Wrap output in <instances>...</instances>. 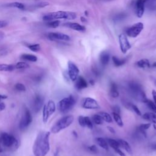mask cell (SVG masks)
Segmentation results:
<instances>
[{
    "instance_id": "6da1fadb",
    "label": "cell",
    "mask_w": 156,
    "mask_h": 156,
    "mask_svg": "<svg viewBox=\"0 0 156 156\" xmlns=\"http://www.w3.org/2000/svg\"><path fill=\"white\" fill-rule=\"evenodd\" d=\"M50 132L42 131L38 133L33 145V153L35 156H46L50 150Z\"/></svg>"
},
{
    "instance_id": "7a4b0ae2",
    "label": "cell",
    "mask_w": 156,
    "mask_h": 156,
    "mask_svg": "<svg viewBox=\"0 0 156 156\" xmlns=\"http://www.w3.org/2000/svg\"><path fill=\"white\" fill-rule=\"evenodd\" d=\"M128 90L131 96L137 101L146 103L148 99L142 86L136 82H131L128 84Z\"/></svg>"
},
{
    "instance_id": "3957f363",
    "label": "cell",
    "mask_w": 156,
    "mask_h": 156,
    "mask_svg": "<svg viewBox=\"0 0 156 156\" xmlns=\"http://www.w3.org/2000/svg\"><path fill=\"white\" fill-rule=\"evenodd\" d=\"M77 17L76 14L73 12H65V11H57L54 12H51L46 14L43 17V20L46 22L54 20L65 19L68 20H73L76 19Z\"/></svg>"
},
{
    "instance_id": "277c9868",
    "label": "cell",
    "mask_w": 156,
    "mask_h": 156,
    "mask_svg": "<svg viewBox=\"0 0 156 156\" xmlns=\"http://www.w3.org/2000/svg\"><path fill=\"white\" fill-rule=\"evenodd\" d=\"M74 121V117L73 115H67L59 119L51 129V132L53 134H57L61 131L69 127Z\"/></svg>"
},
{
    "instance_id": "5b68a950",
    "label": "cell",
    "mask_w": 156,
    "mask_h": 156,
    "mask_svg": "<svg viewBox=\"0 0 156 156\" xmlns=\"http://www.w3.org/2000/svg\"><path fill=\"white\" fill-rule=\"evenodd\" d=\"M76 99L74 96L70 95L61 99L57 104L58 110L62 113H67L75 106Z\"/></svg>"
},
{
    "instance_id": "8992f818",
    "label": "cell",
    "mask_w": 156,
    "mask_h": 156,
    "mask_svg": "<svg viewBox=\"0 0 156 156\" xmlns=\"http://www.w3.org/2000/svg\"><path fill=\"white\" fill-rule=\"evenodd\" d=\"M33 121V117L31 115V113L29 109L25 106L23 109V112L22 114V117L21 118L20 123H19V128L20 130L23 131L27 129L30 124Z\"/></svg>"
},
{
    "instance_id": "52a82bcc",
    "label": "cell",
    "mask_w": 156,
    "mask_h": 156,
    "mask_svg": "<svg viewBox=\"0 0 156 156\" xmlns=\"http://www.w3.org/2000/svg\"><path fill=\"white\" fill-rule=\"evenodd\" d=\"M56 104L53 101L49 100L47 104L44 105L43 108V121L46 123L49 117L56 111Z\"/></svg>"
},
{
    "instance_id": "ba28073f",
    "label": "cell",
    "mask_w": 156,
    "mask_h": 156,
    "mask_svg": "<svg viewBox=\"0 0 156 156\" xmlns=\"http://www.w3.org/2000/svg\"><path fill=\"white\" fill-rule=\"evenodd\" d=\"M0 140L4 146L7 148H12L18 144V141L15 137L11 134L6 132L2 133L0 137Z\"/></svg>"
},
{
    "instance_id": "9c48e42d",
    "label": "cell",
    "mask_w": 156,
    "mask_h": 156,
    "mask_svg": "<svg viewBox=\"0 0 156 156\" xmlns=\"http://www.w3.org/2000/svg\"><path fill=\"white\" fill-rule=\"evenodd\" d=\"M81 106L84 109L89 110H97L100 109V106L97 101L90 97L86 98L83 99L81 103Z\"/></svg>"
},
{
    "instance_id": "30bf717a",
    "label": "cell",
    "mask_w": 156,
    "mask_h": 156,
    "mask_svg": "<svg viewBox=\"0 0 156 156\" xmlns=\"http://www.w3.org/2000/svg\"><path fill=\"white\" fill-rule=\"evenodd\" d=\"M143 28L144 26L142 23H137L133 25L131 27L126 30V34L130 37H137L141 33L142 30L143 29Z\"/></svg>"
},
{
    "instance_id": "8fae6325",
    "label": "cell",
    "mask_w": 156,
    "mask_h": 156,
    "mask_svg": "<svg viewBox=\"0 0 156 156\" xmlns=\"http://www.w3.org/2000/svg\"><path fill=\"white\" fill-rule=\"evenodd\" d=\"M79 70L78 67L72 62H68V76L70 79L75 82L79 76Z\"/></svg>"
},
{
    "instance_id": "7c38bea8",
    "label": "cell",
    "mask_w": 156,
    "mask_h": 156,
    "mask_svg": "<svg viewBox=\"0 0 156 156\" xmlns=\"http://www.w3.org/2000/svg\"><path fill=\"white\" fill-rule=\"evenodd\" d=\"M119 42L121 51L123 54H126L128 51L131 48V45L125 34H121L119 36Z\"/></svg>"
},
{
    "instance_id": "4fadbf2b",
    "label": "cell",
    "mask_w": 156,
    "mask_h": 156,
    "mask_svg": "<svg viewBox=\"0 0 156 156\" xmlns=\"http://www.w3.org/2000/svg\"><path fill=\"white\" fill-rule=\"evenodd\" d=\"M44 101V98L40 95L37 94L35 95L33 102V109L35 113L38 112L43 107Z\"/></svg>"
},
{
    "instance_id": "5bb4252c",
    "label": "cell",
    "mask_w": 156,
    "mask_h": 156,
    "mask_svg": "<svg viewBox=\"0 0 156 156\" xmlns=\"http://www.w3.org/2000/svg\"><path fill=\"white\" fill-rule=\"evenodd\" d=\"M48 37L50 40H62L68 41L70 40V37L65 34L59 33H50L48 35Z\"/></svg>"
},
{
    "instance_id": "9a60e30c",
    "label": "cell",
    "mask_w": 156,
    "mask_h": 156,
    "mask_svg": "<svg viewBox=\"0 0 156 156\" xmlns=\"http://www.w3.org/2000/svg\"><path fill=\"white\" fill-rule=\"evenodd\" d=\"M148 0H137L136 2V14L139 18L143 17L144 12V3Z\"/></svg>"
},
{
    "instance_id": "2e32d148",
    "label": "cell",
    "mask_w": 156,
    "mask_h": 156,
    "mask_svg": "<svg viewBox=\"0 0 156 156\" xmlns=\"http://www.w3.org/2000/svg\"><path fill=\"white\" fill-rule=\"evenodd\" d=\"M75 82V88L78 90H81L88 87L87 82L82 76H79Z\"/></svg>"
},
{
    "instance_id": "e0dca14e",
    "label": "cell",
    "mask_w": 156,
    "mask_h": 156,
    "mask_svg": "<svg viewBox=\"0 0 156 156\" xmlns=\"http://www.w3.org/2000/svg\"><path fill=\"white\" fill-rule=\"evenodd\" d=\"M110 96L112 98H118L120 95L119 92L118 91V87L117 85L115 82H111L110 86Z\"/></svg>"
},
{
    "instance_id": "ac0fdd59",
    "label": "cell",
    "mask_w": 156,
    "mask_h": 156,
    "mask_svg": "<svg viewBox=\"0 0 156 156\" xmlns=\"http://www.w3.org/2000/svg\"><path fill=\"white\" fill-rule=\"evenodd\" d=\"M64 25L75 30H77V31L86 30V28L84 26L81 25L80 24L77 23H65Z\"/></svg>"
},
{
    "instance_id": "d6986e66",
    "label": "cell",
    "mask_w": 156,
    "mask_h": 156,
    "mask_svg": "<svg viewBox=\"0 0 156 156\" xmlns=\"http://www.w3.org/2000/svg\"><path fill=\"white\" fill-rule=\"evenodd\" d=\"M142 118L151 123L156 124V114L154 112H147L142 115Z\"/></svg>"
},
{
    "instance_id": "ffe728a7",
    "label": "cell",
    "mask_w": 156,
    "mask_h": 156,
    "mask_svg": "<svg viewBox=\"0 0 156 156\" xmlns=\"http://www.w3.org/2000/svg\"><path fill=\"white\" fill-rule=\"evenodd\" d=\"M118 141L119 143L120 147H121L122 148H123L128 153H129L130 154H131L132 153V148L130 146V144H129V143L127 141L123 140V139H119V140H118Z\"/></svg>"
},
{
    "instance_id": "44dd1931",
    "label": "cell",
    "mask_w": 156,
    "mask_h": 156,
    "mask_svg": "<svg viewBox=\"0 0 156 156\" xmlns=\"http://www.w3.org/2000/svg\"><path fill=\"white\" fill-rule=\"evenodd\" d=\"M96 142L99 146L102 149L106 151L109 150V144L107 143V140L102 137H98L96 139Z\"/></svg>"
},
{
    "instance_id": "7402d4cb",
    "label": "cell",
    "mask_w": 156,
    "mask_h": 156,
    "mask_svg": "<svg viewBox=\"0 0 156 156\" xmlns=\"http://www.w3.org/2000/svg\"><path fill=\"white\" fill-rule=\"evenodd\" d=\"M151 126V123H145V124H141L139 126L138 130L139 132L142 134L144 137H147V132L146 131L147 129H148Z\"/></svg>"
},
{
    "instance_id": "603a6c76",
    "label": "cell",
    "mask_w": 156,
    "mask_h": 156,
    "mask_svg": "<svg viewBox=\"0 0 156 156\" xmlns=\"http://www.w3.org/2000/svg\"><path fill=\"white\" fill-rule=\"evenodd\" d=\"M124 106H126V107L128 109L132 110L133 112H134L136 113L137 115L139 116H141V113L140 112V110H139V109L137 107V106H136V105H134V104L131 103V102H126L124 104Z\"/></svg>"
},
{
    "instance_id": "cb8c5ba5",
    "label": "cell",
    "mask_w": 156,
    "mask_h": 156,
    "mask_svg": "<svg viewBox=\"0 0 156 156\" xmlns=\"http://www.w3.org/2000/svg\"><path fill=\"white\" fill-rule=\"evenodd\" d=\"M110 61V54L106 52L102 53L100 55V62L103 65H106Z\"/></svg>"
},
{
    "instance_id": "d4e9b609",
    "label": "cell",
    "mask_w": 156,
    "mask_h": 156,
    "mask_svg": "<svg viewBox=\"0 0 156 156\" xmlns=\"http://www.w3.org/2000/svg\"><path fill=\"white\" fill-rule=\"evenodd\" d=\"M136 64L139 67L141 68H147L150 67L149 61L147 59H143L139 60Z\"/></svg>"
},
{
    "instance_id": "484cf974",
    "label": "cell",
    "mask_w": 156,
    "mask_h": 156,
    "mask_svg": "<svg viewBox=\"0 0 156 156\" xmlns=\"http://www.w3.org/2000/svg\"><path fill=\"white\" fill-rule=\"evenodd\" d=\"M98 114L101 116L102 119L104 121H106L108 123H111L113 121L112 117L109 115V114L106 112H100Z\"/></svg>"
},
{
    "instance_id": "4316f807",
    "label": "cell",
    "mask_w": 156,
    "mask_h": 156,
    "mask_svg": "<svg viewBox=\"0 0 156 156\" xmlns=\"http://www.w3.org/2000/svg\"><path fill=\"white\" fill-rule=\"evenodd\" d=\"M20 57L23 60L32 62H36L37 60V56H36L35 55L29 54H23L22 56H21Z\"/></svg>"
},
{
    "instance_id": "83f0119b",
    "label": "cell",
    "mask_w": 156,
    "mask_h": 156,
    "mask_svg": "<svg viewBox=\"0 0 156 156\" xmlns=\"http://www.w3.org/2000/svg\"><path fill=\"white\" fill-rule=\"evenodd\" d=\"M15 69V65L9 64H0V71H12Z\"/></svg>"
},
{
    "instance_id": "f1b7e54d",
    "label": "cell",
    "mask_w": 156,
    "mask_h": 156,
    "mask_svg": "<svg viewBox=\"0 0 156 156\" xmlns=\"http://www.w3.org/2000/svg\"><path fill=\"white\" fill-rule=\"evenodd\" d=\"M112 116L113 118V120H115L116 123L118 124V126L120 127H123V122L122 120V118L120 116V114L112 112Z\"/></svg>"
},
{
    "instance_id": "f546056e",
    "label": "cell",
    "mask_w": 156,
    "mask_h": 156,
    "mask_svg": "<svg viewBox=\"0 0 156 156\" xmlns=\"http://www.w3.org/2000/svg\"><path fill=\"white\" fill-rule=\"evenodd\" d=\"M107 141L109 146H110L113 150L120 147L118 140H114L112 139H107Z\"/></svg>"
},
{
    "instance_id": "4dcf8cb0",
    "label": "cell",
    "mask_w": 156,
    "mask_h": 156,
    "mask_svg": "<svg viewBox=\"0 0 156 156\" xmlns=\"http://www.w3.org/2000/svg\"><path fill=\"white\" fill-rule=\"evenodd\" d=\"M112 60L114 65L115 67H120L123 65L124 64L126 63V59H120L116 56H113L112 57Z\"/></svg>"
},
{
    "instance_id": "1f68e13d",
    "label": "cell",
    "mask_w": 156,
    "mask_h": 156,
    "mask_svg": "<svg viewBox=\"0 0 156 156\" xmlns=\"http://www.w3.org/2000/svg\"><path fill=\"white\" fill-rule=\"evenodd\" d=\"M92 120L97 125H101V124H103V120L101 117V116L99 114H95L92 117Z\"/></svg>"
},
{
    "instance_id": "d6a6232c",
    "label": "cell",
    "mask_w": 156,
    "mask_h": 156,
    "mask_svg": "<svg viewBox=\"0 0 156 156\" xmlns=\"http://www.w3.org/2000/svg\"><path fill=\"white\" fill-rule=\"evenodd\" d=\"M8 6L9 7H16L20 10H25V6L24 4L19 2H14L10 3L8 4Z\"/></svg>"
},
{
    "instance_id": "836d02e7",
    "label": "cell",
    "mask_w": 156,
    "mask_h": 156,
    "mask_svg": "<svg viewBox=\"0 0 156 156\" xmlns=\"http://www.w3.org/2000/svg\"><path fill=\"white\" fill-rule=\"evenodd\" d=\"M15 69L18 70H22V69H26L29 67V65L25 62H20L15 65Z\"/></svg>"
},
{
    "instance_id": "e575fe53",
    "label": "cell",
    "mask_w": 156,
    "mask_h": 156,
    "mask_svg": "<svg viewBox=\"0 0 156 156\" xmlns=\"http://www.w3.org/2000/svg\"><path fill=\"white\" fill-rule=\"evenodd\" d=\"M146 104L147 106L148 107V108L151 110L154 113L156 114V105L155 104V103L152 101L150 99H148L147 101L146 102Z\"/></svg>"
},
{
    "instance_id": "d590c367",
    "label": "cell",
    "mask_w": 156,
    "mask_h": 156,
    "mask_svg": "<svg viewBox=\"0 0 156 156\" xmlns=\"http://www.w3.org/2000/svg\"><path fill=\"white\" fill-rule=\"evenodd\" d=\"M60 25V21L59 20H52L50 22H48L46 23V26L52 28H57Z\"/></svg>"
},
{
    "instance_id": "8d00e7d4",
    "label": "cell",
    "mask_w": 156,
    "mask_h": 156,
    "mask_svg": "<svg viewBox=\"0 0 156 156\" xmlns=\"http://www.w3.org/2000/svg\"><path fill=\"white\" fill-rule=\"evenodd\" d=\"M28 48L33 52H35V53H37V52L39 51L40 50V45L38 44H32V45H28Z\"/></svg>"
},
{
    "instance_id": "74e56055",
    "label": "cell",
    "mask_w": 156,
    "mask_h": 156,
    "mask_svg": "<svg viewBox=\"0 0 156 156\" xmlns=\"http://www.w3.org/2000/svg\"><path fill=\"white\" fill-rule=\"evenodd\" d=\"M15 89L18 91H25L26 90L25 86L22 84V83H17V84H16L15 85Z\"/></svg>"
},
{
    "instance_id": "f35d334b",
    "label": "cell",
    "mask_w": 156,
    "mask_h": 156,
    "mask_svg": "<svg viewBox=\"0 0 156 156\" xmlns=\"http://www.w3.org/2000/svg\"><path fill=\"white\" fill-rule=\"evenodd\" d=\"M84 119L86 126L89 128L90 129H92L93 128V124L91 119L89 117H84Z\"/></svg>"
},
{
    "instance_id": "ab89813d",
    "label": "cell",
    "mask_w": 156,
    "mask_h": 156,
    "mask_svg": "<svg viewBox=\"0 0 156 156\" xmlns=\"http://www.w3.org/2000/svg\"><path fill=\"white\" fill-rule=\"evenodd\" d=\"M78 122L79 125L83 128L86 127V124H85V119L84 116H79L78 118Z\"/></svg>"
},
{
    "instance_id": "60d3db41",
    "label": "cell",
    "mask_w": 156,
    "mask_h": 156,
    "mask_svg": "<svg viewBox=\"0 0 156 156\" xmlns=\"http://www.w3.org/2000/svg\"><path fill=\"white\" fill-rule=\"evenodd\" d=\"M88 149L90 152H91L93 153L97 154V153L98 152V148L97 147V146H96L95 144H93V145H91V146L89 147H88Z\"/></svg>"
},
{
    "instance_id": "b9f144b4",
    "label": "cell",
    "mask_w": 156,
    "mask_h": 156,
    "mask_svg": "<svg viewBox=\"0 0 156 156\" xmlns=\"http://www.w3.org/2000/svg\"><path fill=\"white\" fill-rule=\"evenodd\" d=\"M49 5V3L48 2H41V3H39L38 4H37L36 5V6L38 8H43V7H47Z\"/></svg>"
},
{
    "instance_id": "7bdbcfd3",
    "label": "cell",
    "mask_w": 156,
    "mask_h": 156,
    "mask_svg": "<svg viewBox=\"0 0 156 156\" xmlns=\"http://www.w3.org/2000/svg\"><path fill=\"white\" fill-rule=\"evenodd\" d=\"M113 112H115L118 114H120V108L118 106H113L112 108Z\"/></svg>"
},
{
    "instance_id": "ee69618b",
    "label": "cell",
    "mask_w": 156,
    "mask_h": 156,
    "mask_svg": "<svg viewBox=\"0 0 156 156\" xmlns=\"http://www.w3.org/2000/svg\"><path fill=\"white\" fill-rule=\"evenodd\" d=\"M114 151H115L118 155H120V156H126L125 154H124L120 149V148H117V149H114Z\"/></svg>"
},
{
    "instance_id": "f6af8a7d",
    "label": "cell",
    "mask_w": 156,
    "mask_h": 156,
    "mask_svg": "<svg viewBox=\"0 0 156 156\" xmlns=\"http://www.w3.org/2000/svg\"><path fill=\"white\" fill-rule=\"evenodd\" d=\"M7 25V23L6 21H0V29L6 27Z\"/></svg>"
},
{
    "instance_id": "bcb514c9",
    "label": "cell",
    "mask_w": 156,
    "mask_h": 156,
    "mask_svg": "<svg viewBox=\"0 0 156 156\" xmlns=\"http://www.w3.org/2000/svg\"><path fill=\"white\" fill-rule=\"evenodd\" d=\"M152 98L154 99V102L156 105V91L155 90H153L152 91Z\"/></svg>"
},
{
    "instance_id": "7dc6e473",
    "label": "cell",
    "mask_w": 156,
    "mask_h": 156,
    "mask_svg": "<svg viewBox=\"0 0 156 156\" xmlns=\"http://www.w3.org/2000/svg\"><path fill=\"white\" fill-rule=\"evenodd\" d=\"M6 105L4 102H0V111H3L5 109Z\"/></svg>"
},
{
    "instance_id": "c3c4849f",
    "label": "cell",
    "mask_w": 156,
    "mask_h": 156,
    "mask_svg": "<svg viewBox=\"0 0 156 156\" xmlns=\"http://www.w3.org/2000/svg\"><path fill=\"white\" fill-rule=\"evenodd\" d=\"M107 129L109 130V131L110 133H112V134H115V129H114L112 127L109 126L107 127Z\"/></svg>"
},
{
    "instance_id": "681fc988",
    "label": "cell",
    "mask_w": 156,
    "mask_h": 156,
    "mask_svg": "<svg viewBox=\"0 0 156 156\" xmlns=\"http://www.w3.org/2000/svg\"><path fill=\"white\" fill-rule=\"evenodd\" d=\"M151 148L154 150V151H156V143H152L151 145Z\"/></svg>"
},
{
    "instance_id": "f907efd6",
    "label": "cell",
    "mask_w": 156,
    "mask_h": 156,
    "mask_svg": "<svg viewBox=\"0 0 156 156\" xmlns=\"http://www.w3.org/2000/svg\"><path fill=\"white\" fill-rule=\"evenodd\" d=\"M7 98V97L6 95H0V102H1V101L2 99H6Z\"/></svg>"
},
{
    "instance_id": "816d5d0a",
    "label": "cell",
    "mask_w": 156,
    "mask_h": 156,
    "mask_svg": "<svg viewBox=\"0 0 156 156\" xmlns=\"http://www.w3.org/2000/svg\"><path fill=\"white\" fill-rule=\"evenodd\" d=\"M124 18V15H120V16H119V15H117V20H121V19H123Z\"/></svg>"
},
{
    "instance_id": "f5cc1de1",
    "label": "cell",
    "mask_w": 156,
    "mask_h": 156,
    "mask_svg": "<svg viewBox=\"0 0 156 156\" xmlns=\"http://www.w3.org/2000/svg\"><path fill=\"white\" fill-rule=\"evenodd\" d=\"M73 136L76 137V138H77L78 137V133L75 131H73Z\"/></svg>"
},
{
    "instance_id": "db71d44e",
    "label": "cell",
    "mask_w": 156,
    "mask_h": 156,
    "mask_svg": "<svg viewBox=\"0 0 156 156\" xmlns=\"http://www.w3.org/2000/svg\"><path fill=\"white\" fill-rule=\"evenodd\" d=\"M81 22H86V21H87L86 19L84 17H81Z\"/></svg>"
},
{
    "instance_id": "11a10c76",
    "label": "cell",
    "mask_w": 156,
    "mask_h": 156,
    "mask_svg": "<svg viewBox=\"0 0 156 156\" xmlns=\"http://www.w3.org/2000/svg\"><path fill=\"white\" fill-rule=\"evenodd\" d=\"M90 84L91 85V86H93L95 84V81L93 80H90Z\"/></svg>"
},
{
    "instance_id": "9f6ffc18",
    "label": "cell",
    "mask_w": 156,
    "mask_h": 156,
    "mask_svg": "<svg viewBox=\"0 0 156 156\" xmlns=\"http://www.w3.org/2000/svg\"><path fill=\"white\" fill-rule=\"evenodd\" d=\"M152 66H153L154 67H156V62H154V63L153 65H152Z\"/></svg>"
},
{
    "instance_id": "6f0895ef",
    "label": "cell",
    "mask_w": 156,
    "mask_h": 156,
    "mask_svg": "<svg viewBox=\"0 0 156 156\" xmlns=\"http://www.w3.org/2000/svg\"><path fill=\"white\" fill-rule=\"evenodd\" d=\"M85 14H86V15H87V11L85 12Z\"/></svg>"
},
{
    "instance_id": "680465c9",
    "label": "cell",
    "mask_w": 156,
    "mask_h": 156,
    "mask_svg": "<svg viewBox=\"0 0 156 156\" xmlns=\"http://www.w3.org/2000/svg\"><path fill=\"white\" fill-rule=\"evenodd\" d=\"M54 156H57V155H54Z\"/></svg>"
},
{
    "instance_id": "91938a15",
    "label": "cell",
    "mask_w": 156,
    "mask_h": 156,
    "mask_svg": "<svg viewBox=\"0 0 156 156\" xmlns=\"http://www.w3.org/2000/svg\"><path fill=\"white\" fill-rule=\"evenodd\" d=\"M0 143H1V140H0Z\"/></svg>"
}]
</instances>
